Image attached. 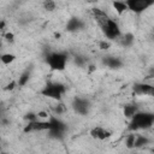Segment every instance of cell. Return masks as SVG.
Returning a JSON list of instances; mask_svg holds the SVG:
<instances>
[{
    "instance_id": "cell-1",
    "label": "cell",
    "mask_w": 154,
    "mask_h": 154,
    "mask_svg": "<svg viewBox=\"0 0 154 154\" xmlns=\"http://www.w3.org/2000/svg\"><path fill=\"white\" fill-rule=\"evenodd\" d=\"M154 125V113L150 112H141L138 111L131 119L129 124L130 131H137V130H146Z\"/></svg>"
},
{
    "instance_id": "cell-2",
    "label": "cell",
    "mask_w": 154,
    "mask_h": 154,
    "mask_svg": "<svg viewBox=\"0 0 154 154\" xmlns=\"http://www.w3.org/2000/svg\"><path fill=\"white\" fill-rule=\"evenodd\" d=\"M65 85L61 84V83H58V82H49L47 83L43 89L41 90V94L43 96H47L49 99H53V100H60L61 96L65 94Z\"/></svg>"
},
{
    "instance_id": "cell-3",
    "label": "cell",
    "mask_w": 154,
    "mask_h": 154,
    "mask_svg": "<svg viewBox=\"0 0 154 154\" xmlns=\"http://www.w3.org/2000/svg\"><path fill=\"white\" fill-rule=\"evenodd\" d=\"M46 61L52 70L63 71L67 63V55L63 52H54V53H51L47 55Z\"/></svg>"
},
{
    "instance_id": "cell-4",
    "label": "cell",
    "mask_w": 154,
    "mask_h": 154,
    "mask_svg": "<svg viewBox=\"0 0 154 154\" xmlns=\"http://www.w3.org/2000/svg\"><path fill=\"white\" fill-rule=\"evenodd\" d=\"M103 32V35L106 36V38L108 40H116V38H119L122 36V31H120V28L118 25V23L113 19H108L106 22L105 25H102L100 28Z\"/></svg>"
},
{
    "instance_id": "cell-5",
    "label": "cell",
    "mask_w": 154,
    "mask_h": 154,
    "mask_svg": "<svg viewBox=\"0 0 154 154\" xmlns=\"http://www.w3.org/2000/svg\"><path fill=\"white\" fill-rule=\"evenodd\" d=\"M125 2L128 5V10L136 14L144 12L154 5V0H125Z\"/></svg>"
},
{
    "instance_id": "cell-6",
    "label": "cell",
    "mask_w": 154,
    "mask_h": 154,
    "mask_svg": "<svg viewBox=\"0 0 154 154\" xmlns=\"http://www.w3.org/2000/svg\"><path fill=\"white\" fill-rule=\"evenodd\" d=\"M51 129V123L49 120H32L29 122L25 128H24V132H32V131H45V130H49Z\"/></svg>"
},
{
    "instance_id": "cell-7",
    "label": "cell",
    "mask_w": 154,
    "mask_h": 154,
    "mask_svg": "<svg viewBox=\"0 0 154 154\" xmlns=\"http://www.w3.org/2000/svg\"><path fill=\"white\" fill-rule=\"evenodd\" d=\"M72 106H73V109L78 113V114H87L89 112V107H90V103L87 99L84 97H75L73 102H72Z\"/></svg>"
},
{
    "instance_id": "cell-8",
    "label": "cell",
    "mask_w": 154,
    "mask_h": 154,
    "mask_svg": "<svg viewBox=\"0 0 154 154\" xmlns=\"http://www.w3.org/2000/svg\"><path fill=\"white\" fill-rule=\"evenodd\" d=\"M91 14H93L95 22L97 23V25H99L100 28H101L102 25H105L106 22L109 19L108 14H107L105 11H102V10H100V8H97V7H94V8L91 10Z\"/></svg>"
},
{
    "instance_id": "cell-9",
    "label": "cell",
    "mask_w": 154,
    "mask_h": 154,
    "mask_svg": "<svg viewBox=\"0 0 154 154\" xmlns=\"http://www.w3.org/2000/svg\"><path fill=\"white\" fill-rule=\"evenodd\" d=\"M111 135H112L111 131H108V130H106V129H103L101 126H95V128H93L90 130V136L93 138L100 140V141H103V140L111 137Z\"/></svg>"
},
{
    "instance_id": "cell-10",
    "label": "cell",
    "mask_w": 154,
    "mask_h": 154,
    "mask_svg": "<svg viewBox=\"0 0 154 154\" xmlns=\"http://www.w3.org/2000/svg\"><path fill=\"white\" fill-rule=\"evenodd\" d=\"M49 123H51V129L49 130H54V131H60V132H65L66 130V124L60 120L59 118H57L55 116H51L48 118Z\"/></svg>"
},
{
    "instance_id": "cell-11",
    "label": "cell",
    "mask_w": 154,
    "mask_h": 154,
    "mask_svg": "<svg viewBox=\"0 0 154 154\" xmlns=\"http://www.w3.org/2000/svg\"><path fill=\"white\" fill-rule=\"evenodd\" d=\"M150 89H152V85L148 83L140 82V83L134 84V93L137 95H149Z\"/></svg>"
},
{
    "instance_id": "cell-12",
    "label": "cell",
    "mask_w": 154,
    "mask_h": 154,
    "mask_svg": "<svg viewBox=\"0 0 154 154\" xmlns=\"http://www.w3.org/2000/svg\"><path fill=\"white\" fill-rule=\"evenodd\" d=\"M102 63H103V65H106V66L109 67V69H119V67H122V65H123V63H122V60H120L119 58L112 57V55L105 57L103 60H102Z\"/></svg>"
},
{
    "instance_id": "cell-13",
    "label": "cell",
    "mask_w": 154,
    "mask_h": 154,
    "mask_svg": "<svg viewBox=\"0 0 154 154\" xmlns=\"http://www.w3.org/2000/svg\"><path fill=\"white\" fill-rule=\"evenodd\" d=\"M82 28H83V22L79 18H76V17H72L71 19H69V22L66 24L67 31H71V32L77 31V30H79Z\"/></svg>"
},
{
    "instance_id": "cell-14",
    "label": "cell",
    "mask_w": 154,
    "mask_h": 154,
    "mask_svg": "<svg viewBox=\"0 0 154 154\" xmlns=\"http://www.w3.org/2000/svg\"><path fill=\"white\" fill-rule=\"evenodd\" d=\"M137 112H138V108L135 103H128L123 108V113H124L125 118H129V119H131Z\"/></svg>"
},
{
    "instance_id": "cell-15",
    "label": "cell",
    "mask_w": 154,
    "mask_h": 154,
    "mask_svg": "<svg viewBox=\"0 0 154 154\" xmlns=\"http://www.w3.org/2000/svg\"><path fill=\"white\" fill-rule=\"evenodd\" d=\"M113 8L116 10V12L118 14H123L126 10H128V5L125 1H120V0H114L113 1Z\"/></svg>"
},
{
    "instance_id": "cell-16",
    "label": "cell",
    "mask_w": 154,
    "mask_h": 154,
    "mask_svg": "<svg viewBox=\"0 0 154 154\" xmlns=\"http://www.w3.org/2000/svg\"><path fill=\"white\" fill-rule=\"evenodd\" d=\"M134 41H135V36H134L131 32H128V34L120 36V43H122L124 47L131 46V45L134 43Z\"/></svg>"
},
{
    "instance_id": "cell-17",
    "label": "cell",
    "mask_w": 154,
    "mask_h": 154,
    "mask_svg": "<svg viewBox=\"0 0 154 154\" xmlns=\"http://www.w3.org/2000/svg\"><path fill=\"white\" fill-rule=\"evenodd\" d=\"M29 78H30V70H25L20 76H19V78H18V85L19 87H23V85H25L28 82H29Z\"/></svg>"
},
{
    "instance_id": "cell-18",
    "label": "cell",
    "mask_w": 154,
    "mask_h": 154,
    "mask_svg": "<svg viewBox=\"0 0 154 154\" xmlns=\"http://www.w3.org/2000/svg\"><path fill=\"white\" fill-rule=\"evenodd\" d=\"M149 143V140L146 136L142 135H136V140H135V148H141L146 144Z\"/></svg>"
},
{
    "instance_id": "cell-19",
    "label": "cell",
    "mask_w": 154,
    "mask_h": 154,
    "mask_svg": "<svg viewBox=\"0 0 154 154\" xmlns=\"http://www.w3.org/2000/svg\"><path fill=\"white\" fill-rule=\"evenodd\" d=\"M1 61H2V64H5V65H8V64H11L12 61H14V59H16V55L14 54H12V53H5V54H2L1 55Z\"/></svg>"
},
{
    "instance_id": "cell-20",
    "label": "cell",
    "mask_w": 154,
    "mask_h": 154,
    "mask_svg": "<svg viewBox=\"0 0 154 154\" xmlns=\"http://www.w3.org/2000/svg\"><path fill=\"white\" fill-rule=\"evenodd\" d=\"M135 140H136V135H135V134L128 135V137H126V140H125V144H126V147H128L129 149L135 148Z\"/></svg>"
},
{
    "instance_id": "cell-21",
    "label": "cell",
    "mask_w": 154,
    "mask_h": 154,
    "mask_svg": "<svg viewBox=\"0 0 154 154\" xmlns=\"http://www.w3.org/2000/svg\"><path fill=\"white\" fill-rule=\"evenodd\" d=\"M43 8L47 11L55 10V1L54 0H43Z\"/></svg>"
},
{
    "instance_id": "cell-22",
    "label": "cell",
    "mask_w": 154,
    "mask_h": 154,
    "mask_svg": "<svg viewBox=\"0 0 154 154\" xmlns=\"http://www.w3.org/2000/svg\"><path fill=\"white\" fill-rule=\"evenodd\" d=\"M109 47H111V43L108 41H106V40H102V41L99 42V48L101 51H107Z\"/></svg>"
},
{
    "instance_id": "cell-23",
    "label": "cell",
    "mask_w": 154,
    "mask_h": 154,
    "mask_svg": "<svg viewBox=\"0 0 154 154\" xmlns=\"http://www.w3.org/2000/svg\"><path fill=\"white\" fill-rule=\"evenodd\" d=\"M24 119H25V120H28V122H32V120H36V119H38V116H37L36 113L29 112V113H26V114H25Z\"/></svg>"
},
{
    "instance_id": "cell-24",
    "label": "cell",
    "mask_w": 154,
    "mask_h": 154,
    "mask_svg": "<svg viewBox=\"0 0 154 154\" xmlns=\"http://www.w3.org/2000/svg\"><path fill=\"white\" fill-rule=\"evenodd\" d=\"M54 113L57 114V116H60L61 113H64V111H65V107H64V105H61V103H59V105H57L54 108Z\"/></svg>"
},
{
    "instance_id": "cell-25",
    "label": "cell",
    "mask_w": 154,
    "mask_h": 154,
    "mask_svg": "<svg viewBox=\"0 0 154 154\" xmlns=\"http://www.w3.org/2000/svg\"><path fill=\"white\" fill-rule=\"evenodd\" d=\"M73 61H75V64H76V65H78V66H82V65H84V63H85V59H84L83 57H75Z\"/></svg>"
},
{
    "instance_id": "cell-26",
    "label": "cell",
    "mask_w": 154,
    "mask_h": 154,
    "mask_svg": "<svg viewBox=\"0 0 154 154\" xmlns=\"http://www.w3.org/2000/svg\"><path fill=\"white\" fill-rule=\"evenodd\" d=\"M5 40H6L7 42L12 43V42L14 41V35H13L12 32H6V34H5Z\"/></svg>"
},
{
    "instance_id": "cell-27",
    "label": "cell",
    "mask_w": 154,
    "mask_h": 154,
    "mask_svg": "<svg viewBox=\"0 0 154 154\" xmlns=\"http://www.w3.org/2000/svg\"><path fill=\"white\" fill-rule=\"evenodd\" d=\"M16 84H18V83H16L14 81H12L11 83H8V84H7V87H6V90H12V89H14Z\"/></svg>"
},
{
    "instance_id": "cell-28",
    "label": "cell",
    "mask_w": 154,
    "mask_h": 154,
    "mask_svg": "<svg viewBox=\"0 0 154 154\" xmlns=\"http://www.w3.org/2000/svg\"><path fill=\"white\" fill-rule=\"evenodd\" d=\"M37 116H38V119H40V118H49V117H48V113H47V112H45V111L38 112V113H37Z\"/></svg>"
},
{
    "instance_id": "cell-29",
    "label": "cell",
    "mask_w": 154,
    "mask_h": 154,
    "mask_svg": "<svg viewBox=\"0 0 154 154\" xmlns=\"http://www.w3.org/2000/svg\"><path fill=\"white\" fill-rule=\"evenodd\" d=\"M0 29H1V30L5 29V20H1V23H0Z\"/></svg>"
},
{
    "instance_id": "cell-30",
    "label": "cell",
    "mask_w": 154,
    "mask_h": 154,
    "mask_svg": "<svg viewBox=\"0 0 154 154\" xmlns=\"http://www.w3.org/2000/svg\"><path fill=\"white\" fill-rule=\"evenodd\" d=\"M149 96H153V97H154V85H152V89H150V93H149Z\"/></svg>"
},
{
    "instance_id": "cell-31",
    "label": "cell",
    "mask_w": 154,
    "mask_h": 154,
    "mask_svg": "<svg viewBox=\"0 0 154 154\" xmlns=\"http://www.w3.org/2000/svg\"><path fill=\"white\" fill-rule=\"evenodd\" d=\"M88 1H90V2H94V1H97V0H88Z\"/></svg>"
},
{
    "instance_id": "cell-32",
    "label": "cell",
    "mask_w": 154,
    "mask_h": 154,
    "mask_svg": "<svg viewBox=\"0 0 154 154\" xmlns=\"http://www.w3.org/2000/svg\"><path fill=\"white\" fill-rule=\"evenodd\" d=\"M153 153H154V149H153Z\"/></svg>"
},
{
    "instance_id": "cell-33",
    "label": "cell",
    "mask_w": 154,
    "mask_h": 154,
    "mask_svg": "<svg viewBox=\"0 0 154 154\" xmlns=\"http://www.w3.org/2000/svg\"><path fill=\"white\" fill-rule=\"evenodd\" d=\"M153 36H154V35H153Z\"/></svg>"
}]
</instances>
